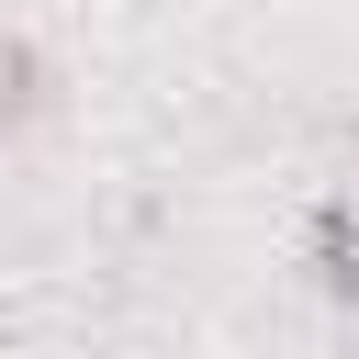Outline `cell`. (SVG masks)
Returning a JSON list of instances; mask_svg holds the SVG:
<instances>
[{"label":"cell","instance_id":"obj_1","mask_svg":"<svg viewBox=\"0 0 359 359\" xmlns=\"http://www.w3.org/2000/svg\"><path fill=\"white\" fill-rule=\"evenodd\" d=\"M314 280L359 314V213H348V202H325V213H314Z\"/></svg>","mask_w":359,"mask_h":359},{"label":"cell","instance_id":"obj_2","mask_svg":"<svg viewBox=\"0 0 359 359\" xmlns=\"http://www.w3.org/2000/svg\"><path fill=\"white\" fill-rule=\"evenodd\" d=\"M34 79H45V56L11 34V45H0V123H22V112H34Z\"/></svg>","mask_w":359,"mask_h":359}]
</instances>
